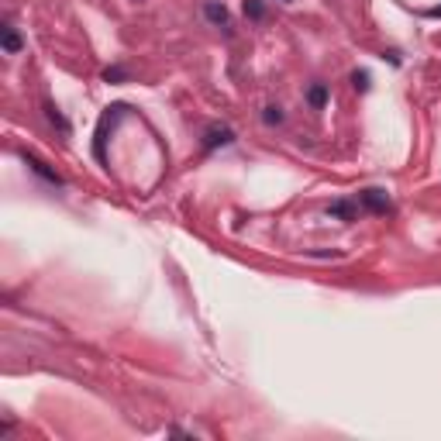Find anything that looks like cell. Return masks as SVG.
I'll use <instances>...</instances> for the list:
<instances>
[{"mask_svg": "<svg viewBox=\"0 0 441 441\" xmlns=\"http://www.w3.org/2000/svg\"><path fill=\"white\" fill-rule=\"evenodd\" d=\"M359 200H362L365 211H372V214H386V211H390V197H386L383 190H362V193H359Z\"/></svg>", "mask_w": 441, "mask_h": 441, "instance_id": "1", "label": "cell"}, {"mask_svg": "<svg viewBox=\"0 0 441 441\" xmlns=\"http://www.w3.org/2000/svg\"><path fill=\"white\" fill-rule=\"evenodd\" d=\"M24 162H28V166H31V173H39L41 179H49V183H56V187H62V176H59V173H52V169H49V166H45L41 159H35V155H24Z\"/></svg>", "mask_w": 441, "mask_h": 441, "instance_id": "2", "label": "cell"}, {"mask_svg": "<svg viewBox=\"0 0 441 441\" xmlns=\"http://www.w3.org/2000/svg\"><path fill=\"white\" fill-rule=\"evenodd\" d=\"M231 138V128H207V134H204V149H217V145H228Z\"/></svg>", "mask_w": 441, "mask_h": 441, "instance_id": "3", "label": "cell"}, {"mask_svg": "<svg viewBox=\"0 0 441 441\" xmlns=\"http://www.w3.org/2000/svg\"><path fill=\"white\" fill-rule=\"evenodd\" d=\"M204 18L211 21V24H228V7L217 4V0H207L204 4Z\"/></svg>", "mask_w": 441, "mask_h": 441, "instance_id": "4", "label": "cell"}, {"mask_svg": "<svg viewBox=\"0 0 441 441\" xmlns=\"http://www.w3.org/2000/svg\"><path fill=\"white\" fill-rule=\"evenodd\" d=\"M0 41H4V52H7V56H18V52H21V35L14 31V28H11V24H4Z\"/></svg>", "mask_w": 441, "mask_h": 441, "instance_id": "5", "label": "cell"}, {"mask_svg": "<svg viewBox=\"0 0 441 441\" xmlns=\"http://www.w3.org/2000/svg\"><path fill=\"white\" fill-rule=\"evenodd\" d=\"M307 100H310L314 111H324V104H327V86L324 83H314V86L307 90Z\"/></svg>", "mask_w": 441, "mask_h": 441, "instance_id": "6", "label": "cell"}, {"mask_svg": "<svg viewBox=\"0 0 441 441\" xmlns=\"http://www.w3.org/2000/svg\"><path fill=\"white\" fill-rule=\"evenodd\" d=\"M245 14L252 21H262L266 18V7H262V0H245Z\"/></svg>", "mask_w": 441, "mask_h": 441, "instance_id": "7", "label": "cell"}, {"mask_svg": "<svg viewBox=\"0 0 441 441\" xmlns=\"http://www.w3.org/2000/svg\"><path fill=\"white\" fill-rule=\"evenodd\" d=\"M45 111H49V121H52V124H59V132H62V134H69V121H66V117L59 114V111L52 107V104H49Z\"/></svg>", "mask_w": 441, "mask_h": 441, "instance_id": "8", "label": "cell"}, {"mask_svg": "<svg viewBox=\"0 0 441 441\" xmlns=\"http://www.w3.org/2000/svg\"><path fill=\"white\" fill-rule=\"evenodd\" d=\"M262 121H266V124H279V121H283V111H279V107H266Z\"/></svg>", "mask_w": 441, "mask_h": 441, "instance_id": "9", "label": "cell"}, {"mask_svg": "<svg viewBox=\"0 0 441 441\" xmlns=\"http://www.w3.org/2000/svg\"><path fill=\"white\" fill-rule=\"evenodd\" d=\"M352 83H355V90H369V73H355Z\"/></svg>", "mask_w": 441, "mask_h": 441, "instance_id": "10", "label": "cell"}, {"mask_svg": "<svg viewBox=\"0 0 441 441\" xmlns=\"http://www.w3.org/2000/svg\"><path fill=\"white\" fill-rule=\"evenodd\" d=\"M331 211H335V214H342V217H345V221H348V217H352V207H348V204H335V207H331Z\"/></svg>", "mask_w": 441, "mask_h": 441, "instance_id": "11", "label": "cell"}, {"mask_svg": "<svg viewBox=\"0 0 441 441\" xmlns=\"http://www.w3.org/2000/svg\"><path fill=\"white\" fill-rule=\"evenodd\" d=\"M283 4H289V0H283Z\"/></svg>", "mask_w": 441, "mask_h": 441, "instance_id": "12", "label": "cell"}]
</instances>
